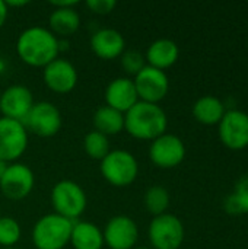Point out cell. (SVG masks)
<instances>
[{"mask_svg": "<svg viewBox=\"0 0 248 249\" xmlns=\"http://www.w3.org/2000/svg\"><path fill=\"white\" fill-rule=\"evenodd\" d=\"M58 38L45 26L34 25L23 29L16 39V54L22 63L44 69L60 54Z\"/></svg>", "mask_w": 248, "mask_h": 249, "instance_id": "cell-1", "label": "cell"}, {"mask_svg": "<svg viewBox=\"0 0 248 249\" xmlns=\"http://www.w3.org/2000/svg\"><path fill=\"white\" fill-rule=\"evenodd\" d=\"M168 117L159 104L139 101L124 114V130L136 140H155L167 133Z\"/></svg>", "mask_w": 248, "mask_h": 249, "instance_id": "cell-2", "label": "cell"}, {"mask_svg": "<svg viewBox=\"0 0 248 249\" xmlns=\"http://www.w3.org/2000/svg\"><path fill=\"white\" fill-rule=\"evenodd\" d=\"M72 229V220L56 213H47L32 228V245L37 249H64L70 244Z\"/></svg>", "mask_w": 248, "mask_h": 249, "instance_id": "cell-3", "label": "cell"}, {"mask_svg": "<svg viewBox=\"0 0 248 249\" xmlns=\"http://www.w3.org/2000/svg\"><path fill=\"white\" fill-rule=\"evenodd\" d=\"M99 171L108 184L123 188L136 181L139 175V162L129 150L114 149L99 162Z\"/></svg>", "mask_w": 248, "mask_h": 249, "instance_id": "cell-4", "label": "cell"}, {"mask_svg": "<svg viewBox=\"0 0 248 249\" xmlns=\"http://www.w3.org/2000/svg\"><path fill=\"white\" fill-rule=\"evenodd\" d=\"M50 200L54 213L72 222L79 220L88 206V197L85 190L72 179H61L56 182L51 188Z\"/></svg>", "mask_w": 248, "mask_h": 249, "instance_id": "cell-5", "label": "cell"}, {"mask_svg": "<svg viewBox=\"0 0 248 249\" xmlns=\"http://www.w3.org/2000/svg\"><path fill=\"white\" fill-rule=\"evenodd\" d=\"M184 236L183 222L171 213L155 216L148 226V239L152 249H180Z\"/></svg>", "mask_w": 248, "mask_h": 249, "instance_id": "cell-6", "label": "cell"}, {"mask_svg": "<svg viewBox=\"0 0 248 249\" xmlns=\"http://www.w3.org/2000/svg\"><path fill=\"white\" fill-rule=\"evenodd\" d=\"M22 123L28 133L38 137H53L60 131L63 118L60 109L53 102L39 101L34 104Z\"/></svg>", "mask_w": 248, "mask_h": 249, "instance_id": "cell-7", "label": "cell"}, {"mask_svg": "<svg viewBox=\"0 0 248 249\" xmlns=\"http://www.w3.org/2000/svg\"><path fill=\"white\" fill-rule=\"evenodd\" d=\"M28 131L23 123L0 115V160L18 162L28 149Z\"/></svg>", "mask_w": 248, "mask_h": 249, "instance_id": "cell-8", "label": "cell"}, {"mask_svg": "<svg viewBox=\"0 0 248 249\" xmlns=\"http://www.w3.org/2000/svg\"><path fill=\"white\" fill-rule=\"evenodd\" d=\"M35 187V175L32 169L19 162L9 163L1 179H0V191L1 194L12 200L20 201L26 198Z\"/></svg>", "mask_w": 248, "mask_h": 249, "instance_id": "cell-9", "label": "cell"}, {"mask_svg": "<svg viewBox=\"0 0 248 249\" xmlns=\"http://www.w3.org/2000/svg\"><path fill=\"white\" fill-rule=\"evenodd\" d=\"M186 158V144L184 142L171 133H164L151 142L149 146V159L151 162L161 169H172L183 163Z\"/></svg>", "mask_w": 248, "mask_h": 249, "instance_id": "cell-10", "label": "cell"}, {"mask_svg": "<svg viewBox=\"0 0 248 249\" xmlns=\"http://www.w3.org/2000/svg\"><path fill=\"white\" fill-rule=\"evenodd\" d=\"M133 82L139 101L149 104H159L170 90V79L167 73L148 64L133 77Z\"/></svg>", "mask_w": 248, "mask_h": 249, "instance_id": "cell-11", "label": "cell"}, {"mask_svg": "<svg viewBox=\"0 0 248 249\" xmlns=\"http://www.w3.org/2000/svg\"><path fill=\"white\" fill-rule=\"evenodd\" d=\"M218 134L229 150H244L248 147V114L241 109H229L218 124Z\"/></svg>", "mask_w": 248, "mask_h": 249, "instance_id": "cell-12", "label": "cell"}, {"mask_svg": "<svg viewBox=\"0 0 248 249\" xmlns=\"http://www.w3.org/2000/svg\"><path fill=\"white\" fill-rule=\"evenodd\" d=\"M102 235L110 249H134L139 241V226L132 217L118 214L105 223Z\"/></svg>", "mask_w": 248, "mask_h": 249, "instance_id": "cell-13", "label": "cell"}, {"mask_svg": "<svg viewBox=\"0 0 248 249\" xmlns=\"http://www.w3.org/2000/svg\"><path fill=\"white\" fill-rule=\"evenodd\" d=\"M34 104V95L25 85H10L3 92H0L1 117L22 123Z\"/></svg>", "mask_w": 248, "mask_h": 249, "instance_id": "cell-14", "label": "cell"}, {"mask_svg": "<svg viewBox=\"0 0 248 249\" xmlns=\"http://www.w3.org/2000/svg\"><path fill=\"white\" fill-rule=\"evenodd\" d=\"M77 70L69 60L57 57L42 69V80L54 93H69L77 85Z\"/></svg>", "mask_w": 248, "mask_h": 249, "instance_id": "cell-15", "label": "cell"}, {"mask_svg": "<svg viewBox=\"0 0 248 249\" xmlns=\"http://www.w3.org/2000/svg\"><path fill=\"white\" fill-rule=\"evenodd\" d=\"M105 105L126 114L133 105L139 102V96L132 77L121 76L113 79L105 88Z\"/></svg>", "mask_w": 248, "mask_h": 249, "instance_id": "cell-16", "label": "cell"}, {"mask_svg": "<svg viewBox=\"0 0 248 249\" xmlns=\"http://www.w3.org/2000/svg\"><path fill=\"white\" fill-rule=\"evenodd\" d=\"M91 50L101 60H115L126 50L123 34L114 28H101L95 31L89 41Z\"/></svg>", "mask_w": 248, "mask_h": 249, "instance_id": "cell-17", "label": "cell"}, {"mask_svg": "<svg viewBox=\"0 0 248 249\" xmlns=\"http://www.w3.org/2000/svg\"><path fill=\"white\" fill-rule=\"evenodd\" d=\"M180 57V48L175 41L170 38H159L149 44L145 60L146 64L155 69L165 71L167 69L172 67Z\"/></svg>", "mask_w": 248, "mask_h": 249, "instance_id": "cell-18", "label": "cell"}, {"mask_svg": "<svg viewBox=\"0 0 248 249\" xmlns=\"http://www.w3.org/2000/svg\"><path fill=\"white\" fill-rule=\"evenodd\" d=\"M80 28V15L75 7H54L48 18V29L57 36L67 39Z\"/></svg>", "mask_w": 248, "mask_h": 249, "instance_id": "cell-19", "label": "cell"}, {"mask_svg": "<svg viewBox=\"0 0 248 249\" xmlns=\"http://www.w3.org/2000/svg\"><path fill=\"white\" fill-rule=\"evenodd\" d=\"M70 244L73 249H102L105 247L102 229L92 222L76 220L73 222Z\"/></svg>", "mask_w": 248, "mask_h": 249, "instance_id": "cell-20", "label": "cell"}, {"mask_svg": "<svg viewBox=\"0 0 248 249\" xmlns=\"http://www.w3.org/2000/svg\"><path fill=\"white\" fill-rule=\"evenodd\" d=\"M225 112V104L212 95L199 98L193 105V117L205 125H218Z\"/></svg>", "mask_w": 248, "mask_h": 249, "instance_id": "cell-21", "label": "cell"}, {"mask_svg": "<svg viewBox=\"0 0 248 249\" xmlns=\"http://www.w3.org/2000/svg\"><path fill=\"white\" fill-rule=\"evenodd\" d=\"M92 123L95 127L94 130L105 134L107 137L114 136L124 130V114L108 105H102L94 112Z\"/></svg>", "mask_w": 248, "mask_h": 249, "instance_id": "cell-22", "label": "cell"}, {"mask_svg": "<svg viewBox=\"0 0 248 249\" xmlns=\"http://www.w3.org/2000/svg\"><path fill=\"white\" fill-rule=\"evenodd\" d=\"M224 209L229 214H248V175L238 179L234 193L225 198Z\"/></svg>", "mask_w": 248, "mask_h": 249, "instance_id": "cell-23", "label": "cell"}, {"mask_svg": "<svg viewBox=\"0 0 248 249\" xmlns=\"http://www.w3.org/2000/svg\"><path fill=\"white\" fill-rule=\"evenodd\" d=\"M143 203L146 210L155 217V216H161L164 213H167L171 198H170V193L165 187L162 185H152L146 190L145 197H143Z\"/></svg>", "mask_w": 248, "mask_h": 249, "instance_id": "cell-24", "label": "cell"}, {"mask_svg": "<svg viewBox=\"0 0 248 249\" xmlns=\"http://www.w3.org/2000/svg\"><path fill=\"white\" fill-rule=\"evenodd\" d=\"M83 150L86 152V155L91 159L101 162L111 150L110 140L105 134H102L96 130H92L83 139Z\"/></svg>", "mask_w": 248, "mask_h": 249, "instance_id": "cell-25", "label": "cell"}, {"mask_svg": "<svg viewBox=\"0 0 248 249\" xmlns=\"http://www.w3.org/2000/svg\"><path fill=\"white\" fill-rule=\"evenodd\" d=\"M22 236L19 222L10 216L0 217V248H13Z\"/></svg>", "mask_w": 248, "mask_h": 249, "instance_id": "cell-26", "label": "cell"}, {"mask_svg": "<svg viewBox=\"0 0 248 249\" xmlns=\"http://www.w3.org/2000/svg\"><path fill=\"white\" fill-rule=\"evenodd\" d=\"M120 63H121V67H123L124 73L127 74V77H130V76L134 77L146 66L145 54H142L139 50H134V48L124 50V53L120 55Z\"/></svg>", "mask_w": 248, "mask_h": 249, "instance_id": "cell-27", "label": "cell"}, {"mask_svg": "<svg viewBox=\"0 0 248 249\" xmlns=\"http://www.w3.org/2000/svg\"><path fill=\"white\" fill-rule=\"evenodd\" d=\"M117 6L115 0H88L86 7L95 15H110Z\"/></svg>", "mask_w": 248, "mask_h": 249, "instance_id": "cell-28", "label": "cell"}, {"mask_svg": "<svg viewBox=\"0 0 248 249\" xmlns=\"http://www.w3.org/2000/svg\"><path fill=\"white\" fill-rule=\"evenodd\" d=\"M79 1L77 0H54V1H51V6H54V7H75L76 4H77Z\"/></svg>", "mask_w": 248, "mask_h": 249, "instance_id": "cell-29", "label": "cell"}, {"mask_svg": "<svg viewBox=\"0 0 248 249\" xmlns=\"http://www.w3.org/2000/svg\"><path fill=\"white\" fill-rule=\"evenodd\" d=\"M7 15H9V7L6 6L4 0H0V28L4 25V22L7 19Z\"/></svg>", "mask_w": 248, "mask_h": 249, "instance_id": "cell-30", "label": "cell"}, {"mask_svg": "<svg viewBox=\"0 0 248 249\" xmlns=\"http://www.w3.org/2000/svg\"><path fill=\"white\" fill-rule=\"evenodd\" d=\"M28 1L26 0H7L6 1V6L10 9V7H22V6H26Z\"/></svg>", "mask_w": 248, "mask_h": 249, "instance_id": "cell-31", "label": "cell"}, {"mask_svg": "<svg viewBox=\"0 0 248 249\" xmlns=\"http://www.w3.org/2000/svg\"><path fill=\"white\" fill-rule=\"evenodd\" d=\"M6 168H7V163H6V162H3V160H0V179H1V177H3V174H4V171H6Z\"/></svg>", "mask_w": 248, "mask_h": 249, "instance_id": "cell-32", "label": "cell"}, {"mask_svg": "<svg viewBox=\"0 0 248 249\" xmlns=\"http://www.w3.org/2000/svg\"><path fill=\"white\" fill-rule=\"evenodd\" d=\"M6 70V61L3 58H0V73H3Z\"/></svg>", "mask_w": 248, "mask_h": 249, "instance_id": "cell-33", "label": "cell"}, {"mask_svg": "<svg viewBox=\"0 0 248 249\" xmlns=\"http://www.w3.org/2000/svg\"><path fill=\"white\" fill-rule=\"evenodd\" d=\"M134 249H152V248H149V247H136Z\"/></svg>", "mask_w": 248, "mask_h": 249, "instance_id": "cell-34", "label": "cell"}, {"mask_svg": "<svg viewBox=\"0 0 248 249\" xmlns=\"http://www.w3.org/2000/svg\"><path fill=\"white\" fill-rule=\"evenodd\" d=\"M0 249H19V248H15V247H13V248H0Z\"/></svg>", "mask_w": 248, "mask_h": 249, "instance_id": "cell-35", "label": "cell"}, {"mask_svg": "<svg viewBox=\"0 0 248 249\" xmlns=\"http://www.w3.org/2000/svg\"><path fill=\"white\" fill-rule=\"evenodd\" d=\"M0 217H1V207H0Z\"/></svg>", "mask_w": 248, "mask_h": 249, "instance_id": "cell-36", "label": "cell"}]
</instances>
